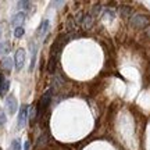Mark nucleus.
I'll return each mask as SVG.
<instances>
[{"mask_svg": "<svg viewBox=\"0 0 150 150\" xmlns=\"http://www.w3.org/2000/svg\"><path fill=\"white\" fill-rule=\"evenodd\" d=\"M146 36H147V38L150 39V25H149L147 28H146Z\"/></svg>", "mask_w": 150, "mask_h": 150, "instance_id": "21", "label": "nucleus"}, {"mask_svg": "<svg viewBox=\"0 0 150 150\" xmlns=\"http://www.w3.org/2000/svg\"><path fill=\"white\" fill-rule=\"evenodd\" d=\"M0 150H1V149H0Z\"/></svg>", "mask_w": 150, "mask_h": 150, "instance_id": "23", "label": "nucleus"}, {"mask_svg": "<svg viewBox=\"0 0 150 150\" xmlns=\"http://www.w3.org/2000/svg\"><path fill=\"white\" fill-rule=\"evenodd\" d=\"M47 29H49V21L47 20H45V21H42V24L39 25V28H38L36 35L38 36H45L46 32H47Z\"/></svg>", "mask_w": 150, "mask_h": 150, "instance_id": "9", "label": "nucleus"}, {"mask_svg": "<svg viewBox=\"0 0 150 150\" xmlns=\"http://www.w3.org/2000/svg\"><path fill=\"white\" fill-rule=\"evenodd\" d=\"M52 96H53V89H47V91L43 93V96L40 97L39 100V104H38V118H40L45 114V111L47 110L49 104H50V100H52Z\"/></svg>", "mask_w": 150, "mask_h": 150, "instance_id": "1", "label": "nucleus"}, {"mask_svg": "<svg viewBox=\"0 0 150 150\" xmlns=\"http://www.w3.org/2000/svg\"><path fill=\"white\" fill-rule=\"evenodd\" d=\"M6 122V114L0 110V125H3Z\"/></svg>", "mask_w": 150, "mask_h": 150, "instance_id": "18", "label": "nucleus"}, {"mask_svg": "<svg viewBox=\"0 0 150 150\" xmlns=\"http://www.w3.org/2000/svg\"><path fill=\"white\" fill-rule=\"evenodd\" d=\"M75 18H76V22H81V20H82V13H78Z\"/></svg>", "mask_w": 150, "mask_h": 150, "instance_id": "20", "label": "nucleus"}, {"mask_svg": "<svg viewBox=\"0 0 150 150\" xmlns=\"http://www.w3.org/2000/svg\"><path fill=\"white\" fill-rule=\"evenodd\" d=\"M99 11H100V6L97 4V6H95V7H93V10H92V16H93V17L97 16V14H99Z\"/></svg>", "mask_w": 150, "mask_h": 150, "instance_id": "17", "label": "nucleus"}, {"mask_svg": "<svg viewBox=\"0 0 150 150\" xmlns=\"http://www.w3.org/2000/svg\"><path fill=\"white\" fill-rule=\"evenodd\" d=\"M25 64V50L24 49H18L16 52L14 56V65H16V70L20 71Z\"/></svg>", "mask_w": 150, "mask_h": 150, "instance_id": "3", "label": "nucleus"}, {"mask_svg": "<svg viewBox=\"0 0 150 150\" xmlns=\"http://www.w3.org/2000/svg\"><path fill=\"white\" fill-rule=\"evenodd\" d=\"M3 46H4V42H0V54H3Z\"/></svg>", "mask_w": 150, "mask_h": 150, "instance_id": "22", "label": "nucleus"}, {"mask_svg": "<svg viewBox=\"0 0 150 150\" xmlns=\"http://www.w3.org/2000/svg\"><path fill=\"white\" fill-rule=\"evenodd\" d=\"M93 16L92 14H88V16L85 17V20H83V27H85V29H89V28L92 27V24H93Z\"/></svg>", "mask_w": 150, "mask_h": 150, "instance_id": "11", "label": "nucleus"}, {"mask_svg": "<svg viewBox=\"0 0 150 150\" xmlns=\"http://www.w3.org/2000/svg\"><path fill=\"white\" fill-rule=\"evenodd\" d=\"M6 107H7L8 114H14L18 110V102H17L14 95H8V96L6 97Z\"/></svg>", "mask_w": 150, "mask_h": 150, "instance_id": "4", "label": "nucleus"}, {"mask_svg": "<svg viewBox=\"0 0 150 150\" xmlns=\"http://www.w3.org/2000/svg\"><path fill=\"white\" fill-rule=\"evenodd\" d=\"M24 33H25V29H24L22 27H18V28H16V29H14V36H16V38H21Z\"/></svg>", "mask_w": 150, "mask_h": 150, "instance_id": "15", "label": "nucleus"}, {"mask_svg": "<svg viewBox=\"0 0 150 150\" xmlns=\"http://www.w3.org/2000/svg\"><path fill=\"white\" fill-rule=\"evenodd\" d=\"M28 121V106H21L20 108V114H18V128H24Z\"/></svg>", "mask_w": 150, "mask_h": 150, "instance_id": "5", "label": "nucleus"}, {"mask_svg": "<svg viewBox=\"0 0 150 150\" xmlns=\"http://www.w3.org/2000/svg\"><path fill=\"white\" fill-rule=\"evenodd\" d=\"M29 147H31V143H29V140H27L24 143V150H29Z\"/></svg>", "mask_w": 150, "mask_h": 150, "instance_id": "19", "label": "nucleus"}, {"mask_svg": "<svg viewBox=\"0 0 150 150\" xmlns=\"http://www.w3.org/2000/svg\"><path fill=\"white\" fill-rule=\"evenodd\" d=\"M149 21L150 18L149 16H146V14H135L132 18H131V24H132V27L138 28H147L149 27Z\"/></svg>", "mask_w": 150, "mask_h": 150, "instance_id": "2", "label": "nucleus"}, {"mask_svg": "<svg viewBox=\"0 0 150 150\" xmlns=\"http://www.w3.org/2000/svg\"><path fill=\"white\" fill-rule=\"evenodd\" d=\"M10 150H21V142H20V139H14L11 142Z\"/></svg>", "mask_w": 150, "mask_h": 150, "instance_id": "14", "label": "nucleus"}, {"mask_svg": "<svg viewBox=\"0 0 150 150\" xmlns=\"http://www.w3.org/2000/svg\"><path fill=\"white\" fill-rule=\"evenodd\" d=\"M25 21V13H18L16 16L13 17V20H11V24L14 25L16 28L21 27V24Z\"/></svg>", "mask_w": 150, "mask_h": 150, "instance_id": "7", "label": "nucleus"}, {"mask_svg": "<svg viewBox=\"0 0 150 150\" xmlns=\"http://www.w3.org/2000/svg\"><path fill=\"white\" fill-rule=\"evenodd\" d=\"M17 4L20 6L21 8H25V10H29V6H31V3H29V1H18Z\"/></svg>", "mask_w": 150, "mask_h": 150, "instance_id": "16", "label": "nucleus"}, {"mask_svg": "<svg viewBox=\"0 0 150 150\" xmlns=\"http://www.w3.org/2000/svg\"><path fill=\"white\" fill-rule=\"evenodd\" d=\"M38 117V110L35 106H31V112L28 114V118H29V121H31V124L35 122V120H36Z\"/></svg>", "mask_w": 150, "mask_h": 150, "instance_id": "12", "label": "nucleus"}, {"mask_svg": "<svg viewBox=\"0 0 150 150\" xmlns=\"http://www.w3.org/2000/svg\"><path fill=\"white\" fill-rule=\"evenodd\" d=\"M8 89H10V81L7 79L3 74H0V96H6Z\"/></svg>", "mask_w": 150, "mask_h": 150, "instance_id": "6", "label": "nucleus"}, {"mask_svg": "<svg viewBox=\"0 0 150 150\" xmlns=\"http://www.w3.org/2000/svg\"><path fill=\"white\" fill-rule=\"evenodd\" d=\"M11 68H13V60L8 59V57H6V59L1 60V63H0V70L6 71V72H10Z\"/></svg>", "mask_w": 150, "mask_h": 150, "instance_id": "8", "label": "nucleus"}, {"mask_svg": "<svg viewBox=\"0 0 150 150\" xmlns=\"http://www.w3.org/2000/svg\"><path fill=\"white\" fill-rule=\"evenodd\" d=\"M131 13H132V8H131V7H128V6H124V7H121V16H122L124 18H129Z\"/></svg>", "mask_w": 150, "mask_h": 150, "instance_id": "13", "label": "nucleus"}, {"mask_svg": "<svg viewBox=\"0 0 150 150\" xmlns=\"http://www.w3.org/2000/svg\"><path fill=\"white\" fill-rule=\"evenodd\" d=\"M31 53H32V59H31V67H29V71H33L35 61H36V46H35V43H31Z\"/></svg>", "mask_w": 150, "mask_h": 150, "instance_id": "10", "label": "nucleus"}]
</instances>
